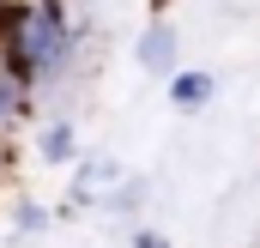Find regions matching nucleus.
Returning <instances> with one entry per match:
<instances>
[{"label":"nucleus","mask_w":260,"mask_h":248,"mask_svg":"<svg viewBox=\"0 0 260 248\" xmlns=\"http://www.w3.org/2000/svg\"><path fill=\"white\" fill-rule=\"evenodd\" d=\"M133 248H170V242H164L157 230H139V236H133Z\"/></svg>","instance_id":"obj_5"},{"label":"nucleus","mask_w":260,"mask_h":248,"mask_svg":"<svg viewBox=\"0 0 260 248\" xmlns=\"http://www.w3.org/2000/svg\"><path fill=\"white\" fill-rule=\"evenodd\" d=\"M218 97V79L206 73V67H182V73H170V103L176 109H206Z\"/></svg>","instance_id":"obj_2"},{"label":"nucleus","mask_w":260,"mask_h":248,"mask_svg":"<svg viewBox=\"0 0 260 248\" xmlns=\"http://www.w3.org/2000/svg\"><path fill=\"white\" fill-rule=\"evenodd\" d=\"M0 158H6V151H0Z\"/></svg>","instance_id":"obj_7"},{"label":"nucleus","mask_w":260,"mask_h":248,"mask_svg":"<svg viewBox=\"0 0 260 248\" xmlns=\"http://www.w3.org/2000/svg\"><path fill=\"white\" fill-rule=\"evenodd\" d=\"M139 67H145V73H164V79L176 73V24H170V18H151V24H145V37H139Z\"/></svg>","instance_id":"obj_1"},{"label":"nucleus","mask_w":260,"mask_h":248,"mask_svg":"<svg viewBox=\"0 0 260 248\" xmlns=\"http://www.w3.org/2000/svg\"><path fill=\"white\" fill-rule=\"evenodd\" d=\"M151 6H157V12H164V6H170V0H151Z\"/></svg>","instance_id":"obj_6"},{"label":"nucleus","mask_w":260,"mask_h":248,"mask_svg":"<svg viewBox=\"0 0 260 248\" xmlns=\"http://www.w3.org/2000/svg\"><path fill=\"white\" fill-rule=\"evenodd\" d=\"M43 224H49L43 206H18V230H43Z\"/></svg>","instance_id":"obj_4"},{"label":"nucleus","mask_w":260,"mask_h":248,"mask_svg":"<svg viewBox=\"0 0 260 248\" xmlns=\"http://www.w3.org/2000/svg\"><path fill=\"white\" fill-rule=\"evenodd\" d=\"M37 151H43L49 164H67V158H79V133H73V121H55V127H43Z\"/></svg>","instance_id":"obj_3"}]
</instances>
